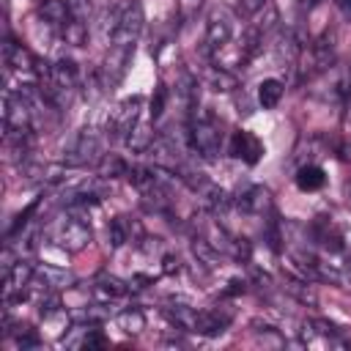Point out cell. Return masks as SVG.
<instances>
[{
	"label": "cell",
	"mask_w": 351,
	"mask_h": 351,
	"mask_svg": "<svg viewBox=\"0 0 351 351\" xmlns=\"http://www.w3.org/2000/svg\"><path fill=\"white\" fill-rule=\"evenodd\" d=\"M186 134H189L192 151H197L203 159H214L222 148V132L214 115H195Z\"/></svg>",
	"instance_id": "cell-1"
},
{
	"label": "cell",
	"mask_w": 351,
	"mask_h": 351,
	"mask_svg": "<svg viewBox=\"0 0 351 351\" xmlns=\"http://www.w3.org/2000/svg\"><path fill=\"white\" fill-rule=\"evenodd\" d=\"M52 241L66 252H80L90 244V228L82 217H63L52 233Z\"/></svg>",
	"instance_id": "cell-2"
},
{
	"label": "cell",
	"mask_w": 351,
	"mask_h": 351,
	"mask_svg": "<svg viewBox=\"0 0 351 351\" xmlns=\"http://www.w3.org/2000/svg\"><path fill=\"white\" fill-rule=\"evenodd\" d=\"M140 30H143V8H140L137 0H129V3L121 5V16H118V25L112 30L110 44L134 47L137 38H140Z\"/></svg>",
	"instance_id": "cell-3"
},
{
	"label": "cell",
	"mask_w": 351,
	"mask_h": 351,
	"mask_svg": "<svg viewBox=\"0 0 351 351\" xmlns=\"http://www.w3.org/2000/svg\"><path fill=\"white\" fill-rule=\"evenodd\" d=\"M233 22H236V14H230L228 8H214L208 14V22H206V52H219L230 38H233Z\"/></svg>",
	"instance_id": "cell-4"
},
{
	"label": "cell",
	"mask_w": 351,
	"mask_h": 351,
	"mask_svg": "<svg viewBox=\"0 0 351 351\" xmlns=\"http://www.w3.org/2000/svg\"><path fill=\"white\" fill-rule=\"evenodd\" d=\"M140 107H143V99L140 96H132V99H123L107 118V134L110 137H129L132 129L140 123Z\"/></svg>",
	"instance_id": "cell-5"
},
{
	"label": "cell",
	"mask_w": 351,
	"mask_h": 351,
	"mask_svg": "<svg viewBox=\"0 0 351 351\" xmlns=\"http://www.w3.org/2000/svg\"><path fill=\"white\" fill-rule=\"evenodd\" d=\"M99 159H101V137L93 129H82L74 137V143L69 145L66 162L74 165V167H80V165H93Z\"/></svg>",
	"instance_id": "cell-6"
},
{
	"label": "cell",
	"mask_w": 351,
	"mask_h": 351,
	"mask_svg": "<svg viewBox=\"0 0 351 351\" xmlns=\"http://www.w3.org/2000/svg\"><path fill=\"white\" fill-rule=\"evenodd\" d=\"M228 154L233 159H241L244 165H258V159L263 156V143L252 134V132H233L230 134V143H228Z\"/></svg>",
	"instance_id": "cell-7"
},
{
	"label": "cell",
	"mask_w": 351,
	"mask_h": 351,
	"mask_svg": "<svg viewBox=\"0 0 351 351\" xmlns=\"http://www.w3.org/2000/svg\"><path fill=\"white\" fill-rule=\"evenodd\" d=\"M335 63V30H324L321 38L313 41L310 47V69L304 77H315L318 71H326Z\"/></svg>",
	"instance_id": "cell-8"
},
{
	"label": "cell",
	"mask_w": 351,
	"mask_h": 351,
	"mask_svg": "<svg viewBox=\"0 0 351 351\" xmlns=\"http://www.w3.org/2000/svg\"><path fill=\"white\" fill-rule=\"evenodd\" d=\"M3 63H5L8 74L11 71H16V74H36V69H38V60L22 44H16L14 38L3 41Z\"/></svg>",
	"instance_id": "cell-9"
},
{
	"label": "cell",
	"mask_w": 351,
	"mask_h": 351,
	"mask_svg": "<svg viewBox=\"0 0 351 351\" xmlns=\"http://www.w3.org/2000/svg\"><path fill=\"white\" fill-rule=\"evenodd\" d=\"M239 208L244 214H255V217H263V214H271V192L261 184H250L239 192L236 197Z\"/></svg>",
	"instance_id": "cell-10"
},
{
	"label": "cell",
	"mask_w": 351,
	"mask_h": 351,
	"mask_svg": "<svg viewBox=\"0 0 351 351\" xmlns=\"http://www.w3.org/2000/svg\"><path fill=\"white\" fill-rule=\"evenodd\" d=\"M38 16L47 22L49 30L63 33L66 25L71 22V8H69V3H63V0H41V3H38Z\"/></svg>",
	"instance_id": "cell-11"
},
{
	"label": "cell",
	"mask_w": 351,
	"mask_h": 351,
	"mask_svg": "<svg viewBox=\"0 0 351 351\" xmlns=\"http://www.w3.org/2000/svg\"><path fill=\"white\" fill-rule=\"evenodd\" d=\"M165 315L181 332H197L200 329V313L189 304H170V307H165Z\"/></svg>",
	"instance_id": "cell-12"
},
{
	"label": "cell",
	"mask_w": 351,
	"mask_h": 351,
	"mask_svg": "<svg viewBox=\"0 0 351 351\" xmlns=\"http://www.w3.org/2000/svg\"><path fill=\"white\" fill-rule=\"evenodd\" d=\"M93 293L99 296L101 304L107 302H115V299H123L129 293V285L123 280H118L115 274H101L96 282H93Z\"/></svg>",
	"instance_id": "cell-13"
},
{
	"label": "cell",
	"mask_w": 351,
	"mask_h": 351,
	"mask_svg": "<svg viewBox=\"0 0 351 351\" xmlns=\"http://www.w3.org/2000/svg\"><path fill=\"white\" fill-rule=\"evenodd\" d=\"M324 181H326L324 170H321L318 165H313V162H304V165L296 170V186H299L302 192H315V189L324 186Z\"/></svg>",
	"instance_id": "cell-14"
},
{
	"label": "cell",
	"mask_w": 351,
	"mask_h": 351,
	"mask_svg": "<svg viewBox=\"0 0 351 351\" xmlns=\"http://www.w3.org/2000/svg\"><path fill=\"white\" fill-rule=\"evenodd\" d=\"M107 233H110L112 247H123V244H129V241H132V236H140V228H137L134 222H129L126 217H115V219L110 222Z\"/></svg>",
	"instance_id": "cell-15"
},
{
	"label": "cell",
	"mask_w": 351,
	"mask_h": 351,
	"mask_svg": "<svg viewBox=\"0 0 351 351\" xmlns=\"http://www.w3.org/2000/svg\"><path fill=\"white\" fill-rule=\"evenodd\" d=\"M282 82L280 80H274V77H269V80H263L261 85H258V104L263 107V110H274L277 104H280V99H282Z\"/></svg>",
	"instance_id": "cell-16"
},
{
	"label": "cell",
	"mask_w": 351,
	"mask_h": 351,
	"mask_svg": "<svg viewBox=\"0 0 351 351\" xmlns=\"http://www.w3.org/2000/svg\"><path fill=\"white\" fill-rule=\"evenodd\" d=\"M230 324V315L228 313H219V310H206L200 313V329L197 335H222Z\"/></svg>",
	"instance_id": "cell-17"
},
{
	"label": "cell",
	"mask_w": 351,
	"mask_h": 351,
	"mask_svg": "<svg viewBox=\"0 0 351 351\" xmlns=\"http://www.w3.org/2000/svg\"><path fill=\"white\" fill-rule=\"evenodd\" d=\"M156 143V134L151 132V126H145V123H137L134 129H132V134L126 137V145L134 151V154H143V151H151V145Z\"/></svg>",
	"instance_id": "cell-18"
},
{
	"label": "cell",
	"mask_w": 351,
	"mask_h": 351,
	"mask_svg": "<svg viewBox=\"0 0 351 351\" xmlns=\"http://www.w3.org/2000/svg\"><path fill=\"white\" fill-rule=\"evenodd\" d=\"M115 324H118V329H123L126 335H137V332L145 326V315H143L137 307H126L123 313H118Z\"/></svg>",
	"instance_id": "cell-19"
},
{
	"label": "cell",
	"mask_w": 351,
	"mask_h": 351,
	"mask_svg": "<svg viewBox=\"0 0 351 351\" xmlns=\"http://www.w3.org/2000/svg\"><path fill=\"white\" fill-rule=\"evenodd\" d=\"M101 178H118V176H129V165L121 159V156H115V154H107V156H101Z\"/></svg>",
	"instance_id": "cell-20"
},
{
	"label": "cell",
	"mask_w": 351,
	"mask_h": 351,
	"mask_svg": "<svg viewBox=\"0 0 351 351\" xmlns=\"http://www.w3.org/2000/svg\"><path fill=\"white\" fill-rule=\"evenodd\" d=\"M208 82H211L214 90H233L236 88V77L222 66H211L208 69Z\"/></svg>",
	"instance_id": "cell-21"
},
{
	"label": "cell",
	"mask_w": 351,
	"mask_h": 351,
	"mask_svg": "<svg viewBox=\"0 0 351 351\" xmlns=\"http://www.w3.org/2000/svg\"><path fill=\"white\" fill-rule=\"evenodd\" d=\"M282 288H285L291 296H296L299 302H304V304H315V293H313V288L307 285L304 277H302V280H291V277H288Z\"/></svg>",
	"instance_id": "cell-22"
},
{
	"label": "cell",
	"mask_w": 351,
	"mask_h": 351,
	"mask_svg": "<svg viewBox=\"0 0 351 351\" xmlns=\"http://www.w3.org/2000/svg\"><path fill=\"white\" fill-rule=\"evenodd\" d=\"M203 3H206V0H176V11H178V19H181V22H192V19L200 14Z\"/></svg>",
	"instance_id": "cell-23"
},
{
	"label": "cell",
	"mask_w": 351,
	"mask_h": 351,
	"mask_svg": "<svg viewBox=\"0 0 351 351\" xmlns=\"http://www.w3.org/2000/svg\"><path fill=\"white\" fill-rule=\"evenodd\" d=\"M11 335H14V343L19 348H38L41 346V337L27 326H19V332H11Z\"/></svg>",
	"instance_id": "cell-24"
},
{
	"label": "cell",
	"mask_w": 351,
	"mask_h": 351,
	"mask_svg": "<svg viewBox=\"0 0 351 351\" xmlns=\"http://www.w3.org/2000/svg\"><path fill=\"white\" fill-rule=\"evenodd\" d=\"M165 104H167V88H165V85H156V90H154V96H151V110H148L154 121L165 112Z\"/></svg>",
	"instance_id": "cell-25"
},
{
	"label": "cell",
	"mask_w": 351,
	"mask_h": 351,
	"mask_svg": "<svg viewBox=\"0 0 351 351\" xmlns=\"http://www.w3.org/2000/svg\"><path fill=\"white\" fill-rule=\"evenodd\" d=\"M263 5H266V0H239V5H236V16H241V19H252Z\"/></svg>",
	"instance_id": "cell-26"
},
{
	"label": "cell",
	"mask_w": 351,
	"mask_h": 351,
	"mask_svg": "<svg viewBox=\"0 0 351 351\" xmlns=\"http://www.w3.org/2000/svg\"><path fill=\"white\" fill-rule=\"evenodd\" d=\"M69 8H71V16L85 22L88 25V16H90V0H69Z\"/></svg>",
	"instance_id": "cell-27"
},
{
	"label": "cell",
	"mask_w": 351,
	"mask_h": 351,
	"mask_svg": "<svg viewBox=\"0 0 351 351\" xmlns=\"http://www.w3.org/2000/svg\"><path fill=\"white\" fill-rule=\"evenodd\" d=\"M165 271H178V258L165 255Z\"/></svg>",
	"instance_id": "cell-28"
},
{
	"label": "cell",
	"mask_w": 351,
	"mask_h": 351,
	"mask_svg": "<svg viewBox=\"0 0 351 351\" xmlns=\"http://www.w3.org/2000/svg\"><path fill=\"white\" fill-rule=\"evenodd\" d=\"M343 192H346V203L351 206V178L346 181V186H343Z\"/></svg>",
	"instance_id": "cell-29"
},
{
	"label": "cell",
	"mask_w": 351,
	"mask_h": 351,
	"mask_svg": "<svg viewBox=\"0 0 351 351\" xmlns=\"http://www.w3.org/2000/svg\"><path fill=\"white\" fill-rule=\"evenodd\" d=\"M337 5H340L346 14H351V0H337Z\"/></svg>",
	"instance_id": "cell-30"
}]
</instances>
